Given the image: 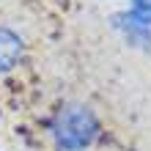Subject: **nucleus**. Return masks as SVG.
Instances as JSON below:
<instances>
[{"instance_id":"f257e3e1","label":"nucleus","mask_w":151,"mask_h":151,"mask_svg":"<svg viewBox=\"0 0 151 151\" xmlns=\"http://www.w3.org/2000/svg\"><path fill=\"white\" fill-rule=\"evenodd\" d=\"M41 132L52 151H91L107 135L96 104L85 99H60L44 115Z\"/></svg>"},{"instance_id":"423d86ee","label":"nucleus","mask_w":151,"mask_h":151,"mask_svg":"<svg viewBox=\"0 0 151 151\" xmlns=\"http://www.w3.org/2000/svg\"><path fill=\"white\" fill-rule=\"evenodd\" d=\"M0 151H6V148H0Z\"/></svg>"},{"instance_id":"39448f33","label":"nucleus","mask_w":151,"mask_h":151,"mask_svg":"<svg viewBox=\"0 0 151 151\" xmlns=\"http://www.w3.org/2000/svg\"><path fill=\"white\" fill-rule=\"evenodd\" d=\"M107 3H124V0H107Z\"/></svg>"},{"instance_id":"20e7f679","label":"nucleus","mask_w":151,"mask_h":151,"mask_svg":"<svg viewBox=\"0 0 151 151\" xmlns=\"http://www.w3.org/2000/svg\"><path fill=\"white\" fill-rule=\"evenodd\" d=\"M124 8L132 11L140 22L151 25V0H124Z\"/></svg>"},{"instance_id":"7ed1b4c3","label":"nucleus","mask_w":151,"mask_h":151,"mask_svg":"<svg viewBox=\"0 0 151 151\" xmlns=\"http://www.w3.org/2000/svg\"><path fill=\"white\" fill-rule=\"evenodd\" d=\"M30 52V44L25 39L22 30H17L14 25L0 22V77L14 74L17 69L25 66Z\"/></svg>"},{"instance_id":"f03ea898","label":"nucleus","mask_w":151,"mask_h":151,"mask_svg":"<svg viewBox=\"0 0 151 151\" xmlns=\"http://www.w3.org/2000/svg\"><path fill=\"white\" fill-rule=\"evenodd\" d=\"M107 28L113 30V36L127 50L140 52V55H148L151 52V25L140 22L137 17L132 11H127L124 6L107 14Z\"/></svg>"}]
</instances>
